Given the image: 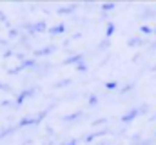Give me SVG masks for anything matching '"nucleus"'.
<instances>
[{"instance_id": "obj_4", "label": "nucleus", "mask_w": 156, "mask_h": 145, "mask_svg": "<svg viewBox=\"0 0 156 145\" xmlns=\"http://www.w3.org/2000/svg\"><path fill=\"white\" fill-rule=\"evenodd\" d=\"M113 29H115V27H113V24H111V26H109V29H107V36L113 33Z\"/></svg>"}, {"instance_id": "obj_3", "label": "nucleus", "mask_w": 156, "mask_h": 145, "mask_svg": "<svg viewBox=\"0 0 156 145\" xmlns=\"http://www.w3.org/2000/svg\"><path fill=\"white\" fill-rule=\"evenodd\" d=\"M142 33H145V35H149V33H151V29H149V27H142Z\"/></svg>"}, {"instance_id": "obj_1", "label": "nucleus", "mask_w": 156, "mask_h": 145, "mask_svg": "<svg viewBox=\"0 0 156 145\" xmlns=\"http://www.w3.org/2000/svg\"><path fill=\"white\" fill-rule=\"evenodd\" d=\"M62 31H64V26H56V27L51 29V33H55V35H56V33H62Z\"/></svg>"}, {"instance_id": "obj_5", "label": "nucleus", "mask_w": 156, "mask_h": 145, "mask_svg": "<svg viewBox=\"0 0 156 145\" xmlns=\"http://www.w3.org/2000/svg\"><path fill=\"white\" fill-rule=\"evenodd\" d=\"M69 145H76V143H75V142H71V143H69Z\"/></svg>"}, {"instance_id": "obj_2", "label": "nucleus", "mask_w": 156, "mask_h": 145, "mask_svg": "<svg viewBox=\"0 0 156 145\" xmlns=\"http://www.w3.org/2000/svg\"><path fill=\"white\" fill-rule=\"evenodd\" d=\"M89 104H91V105H96V96H93V98H89Z\"/></svg>"}]
</instances>
